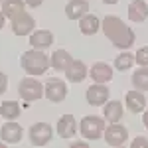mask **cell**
I'll return each mask as SVG.
<instances>
[{"label":"cell","instance_id":"cell-6","mask_svg":"<svg viewBox=\"0 0 148 148\" xmlns=\"http://www.w3.org/2000/svg\"><path fill=\"white\" fill-rule=\"evenodd\" d=\"M44 95H46L47 101L61 103L67 97V85L61 79H49L46 85H44Z\"/></svg>","mask_w":148,"mask_h":148},{"label":"cell","instance_id":"cell-22","mask_svg":"<svg viewBox=\"0 0 148 148\" xmlns=\"http://www.w3.org/2000/svg\"><path fill=\"white\" fill-rule=\"evenodd\" d=\"M0 116H4L6 121H14L20 116V105L16 101H4L0 105Z\"/></svg>","mask_w":148,"mask_h":148},{"label":"cell","instance_id":"cell-12","mask_svg":"<svg viewBox=\"0 0 148 148\" xmlns=\"http://www.w3.org/2000/svg\"><path fill=\"white\" fill-rule=\"evenodd\" d=\"M148 18V2L144 0H132L128 4V20L142 24Z\"/></svg>","mask_w":148,"mask_h":148},{"label":"cell","instance_id":"cell-10","mask_svg":"<svg viewBox=\"0 0 148 148\" xmlns=\"http://www.w3.org/2000/svg\"><path fill=\"white\" fill-rule=\"evenodd\" d=\"M22 126L18 125V123H14V121H8L6 125L0 128V138L6 142V144H16V142H20L22 140Z\"/></svg>","mask_w":148,"mask_h":148},{"label":"cell","instance_id":"cell-32","mask_svg":"<svg viewBox=\"0 0 148 148\" xmlns=\"http://www.w3.org/2000/svg\"><path fill=\"white\" fill-rule=\"evenodd\" d=\"M103 2H105V4H116L119 0H103Z\"/></svg>","mask_w":148,"mask_h":148},{"label":"cell","instance_id":"cell-30","mask_svg":"<svg viewBox=\"0 0 148 148\" xmlns=\"http://www.w3.org/2000/svg\"><path fill=\"white\" fill-rule=\"evenodd\" d=\"M142 125H144V126L148 128V111L144 113V116H142Z\"/></svg>","mask_w":148,"mask_h":148},{"label":"cell","instance_id":"cell-23","mask_svg":"<svg viewBox=\"0 0 148 148\" xmlns=\"http://www.w3.org/2000/svg\"><path fill=\"white\" fill-rule=\"evenodd\" d=\"M132 87L138 91H148V65L142 69H136L132 73Z\"/></svg>","mask_w":148,"mask_h":148},{"label":"cell","instance_id":"cell-16","mask_svg":"<svg viewBox=\"0 0 148 148\" xmlns=\"http://www.w3.org/2000/svg\"><path fill=\"white\" fill-rule=\"evenodd\" d=\"M30 44L34 49H46L53 44V34L49 30H38V32H32L30 36Z\"/></svg>","mask_w":148,"mask_h":148},{"label":"cell","instance_id":"cell-28","mask_svg":"<svg viewBox=\"0 0 148 148\" xmlns=\"http://www.w3.org/2000/svg\"><path fill=\"white\" fill-rule=\"evenodd\" d=\"M26 4H28V6H32V8H38V6H42V4H44V0H26Z\"/></svg>","mask_w":148,"mask_h":148},{"label":"cell","instance_id":"cell-7","mask_svg":"<svg viewBox=\"0 0 148 148\" xmlns=\"http://www.w3.org/2000/svg\"><path fill=\"white\" fill-rule=\"evenodd\" d=\"M103 136L107 140V144H111V146H123L126 142V138H128V130L119 123H111L105 128Z\"/></svg>","mask_w":148,"mask_h":148},{"label":"cell","instance_id":"cell-5","mask_svg":"<svg viewBox=\"0 0 148 148\" xmlns=\"http://www.w3.org/2000/svg\"><path fill=\"white\" fill-rule=\"evenodd\" d=\"M51 134H53V128L47 125V123H36V125H32L30 130H28L30 142H32L34 146H46L47 142L51 140Z\"/></svg>","mask_w":148,"mask_h":148},{"label":"cell","instance_id":"cell-17","mask_svg":"<svg viewBox=\"0 0 148 148\" xmlns=\"http://www.w3.org/2000/svg\"><path fill=\"white\" fill-rule=\"evenodd\" d=\"M65 75H67V79L71 83H81L87 77V67H85V63L81 59H73L71 65L65 69Z\"/></svg>","mask_w":148,"mask_h":148},{"label":"cell","instance_id":"cell-1","mask_svg":"<svg viewBox=\"0 0 148 148\" xmlns=\"http://www.w3.org/2000/svg\"><path fill=\"white\" fill-rule=\"evenodd\" d=\"M101 26H103V34L107 36L109 42L114 47H119V49H128V47L134 44V40H136V34L119 16H113V14L105 16Z\"/></svg>","mask_w":148,"mask_h":148},{"label":"cell","instance_id":"cell-15","mask_svg":"<svg viewBox=\"0 0 148 148\" xmlns=\"http://www.w3.org/2000/svg\"><path fill=\"white\" fill-rule=\"evenodd\" d=\"M91 77L95 83H109V81L113 79V67L109 63L97 61L91 67Z\"/></svg>","mask_w":148,"mask_h":148},{"label":"cell","instance_id":"cell-13","mask_svg":"<svg viewBox=\"0 0 148 148\" xmlns=\"http://www.w3.org/2000/svg\"><path fill=\"white\" fill-rule=\"evenodd\" d=\"M65 14L69 20H79L85 14H89V2L87 0H69L65 6Z\"/></svg>","mask_w":148,"mask_h":148},{"label":"cell","instance_id":"cell-29","mask_svg":"<svg viewBox=\"0 0 148 148\" xmlns=\"http://www.w3.org/2000/svg\"><path fill=\"white\" fill-rule=\"evenodd\" d=\"M4 22H6V16H4V12L0 10V28L4 26Z\"/></svg>","mask_w":148,"mask_h":148},{"label":"cell","instance_id":"cell-24","mask_svg":"<svg viewBox=\"0 0 148 148\" xmlns=\"http://www.w3.org/2000/svg\"><path fill=\"white\" fill-rule=\"evenodd\" d=\"M132 63H134V57H132V53H119L116 56V59H114V67H116V71H126V69L132 67Z\"/></svg>","mask_w":148,"mask_h":148},{"label":"cell","instance_id":"cell-20","mask_svg":"<svg viewBox=\"0 0 148 148\" xmlns=\"http://www.w3.org/2000/svg\"><path fill=\"white\" fill-rule=\"evenodd\" d=\"M103 116H105L109 123H119V121L123 119V105H121V101H107L105 103Z\"/></svg>","mask_w":148,"mask_h":148},{"label":"cell","instance_id":"cell-25","mask_svg":"<svg viewBox=\"0 0 148 148\" xmlns=\"http://www.w3.org/2000/svg\"><path fill=\"white\" fill-rule=\"evenodd\" d=\"M134 63H138L140 67H146L148 65V46L140 47L136 51V56H134Z\"/></svg>","mask_w":148,"mask_h":148},{"label":"cell","instance_id":"cell-33","mask_svg":"<svg viewBox=\"0 0 148 148\" xmlns=\"http://www.w3.org/2000/svg\"><path fill=\"white\" fill-rule=\"evenodd\" d=\"M0 2H2V0H0Z\"/></svg>","mask_w":148,"mask_h":148},{"label":"cell","instance_id":"cell-26","mask_svg":"<svg viewBox=\"0 0 148 148\" xmlns=\"http://www.w3.org/2000/svg\"><path fill=\"white\" fill-rule=\"evenodd\" d=\"M136 146H146L148 148V138H142V136H138L132 140V148H136Z\"/></svg>","mask_w":148,"mask_h":148},{"label":"cell","instance_id":"cell-14","mask_svg":"<svg viewBox=\"0 0 148 148\" xmlns=\"http://www.w3.org/2000/svg\"><path fill=\"white\" fill-rule=\"evenodd\" d=\"M75 132H77V121H75V116L63 114L57 121V134L61 138H71Z\"/></svg>","mask_w":148,"mask_h":148},{"label":"cell","instance_id":"cell-21","mask_svg":"<svg viewBox=\"0 0 148 148\" xmlns=\"http://www.w3.org/2000/svg\"><path fill=\"white\" fill-rule=\"evenodd\" d=\"M24 8H26V4L22 0H2V12L10 20H14L16 16H20L22 12H26Z\"/></svg>","mask_w":148,"mask_h":148},{"label":"cell","instance_id":"cell-19","mask_svg":"<svg viewBox=\"0 0 148 148\" xmlns=\"http://www.w3.org/2000/svg\"><path fill=\"white\" fill-rule=\"evenodd\" d=\"M71 61H73V57H71L69 51L57 49V51H53V56H51V59H49V65H51L53 69H57V71H65V69L71 65Z\"/></svg>","mask_w":148,"mask_h":148},{"label":"cell","instance_id":"cell-27","mask_svg":"<svg viewBox=\"0 0 148 148\" xmlns=\"http://www.w3.org/2000/svg\"><path fill=\"white\" fill-rule=\"evenodd\" d=\"M6 87H8V77L4 73H0V95L6 91Z\"/></svg>","mask_w":148,"mask_h":148},{"label":"cell","instance_id":"cell-18","mask_svg":"<svg viewBox=\"0 0 148 148\" xmlns=\"http://www.w3.org/2000/svg\"><path fill=\"white\" fill-rule=\"evenodd\" d=\"M99 28H101V20L97 18V16H93V14H85L83 18H79V30L81 34L85 36H93L99 32Z\"/></svg>","mask_w":148,"mask_h":148},{"label":"cell","instance_id":"cell-11","mask_svg":"<svg viewBox=\"0 0 148 148\" xmlns=\"http://www.w3.org/2000/svg\"><path fill=\"white\" fill-rule=\"evenodd\" d=\"M125 103H126V107H128V111L134 113V114L142 113L146 109V97H144V93L138 91V89H132V91L126 93Z\"/></svg>","mask_w":148,"mask_h":148},{"label":"cell","instance_id":"cell-3","mask_svg":"<svg viewBox=\"0 0 148 148\" xmlns=\"http://www.w3.org/2000/svg\"><path fill=\"white\" fill-rule=\"evenodd\" d=\"M105 128H107L105 126V119L89 114V116H83V121H81V125H79V132L87 140H97V138H101Z\"/></svg>","mask_w":148,"mask_h":148},{"label":"cell","instance_id":"cell-9","mask_svg":"<svg viewBox=\"0 0 148 148\" xmlns=\"http://www.w3.org/2000/svg\"><path fill=\"white\" fill-rule=\"evenodd\" d=\"M109 101V87L105 83H95L87 89V103L93 107H101Z\"/></svg>","mask_w":148,"mask_h":148},{"label":"cell","instance_id":"cell-8","mask_svg":"<svg viewBox=\"0 0 148 148\" xmlns=\"http://www.w3.org/2000/svg\"><path fill=\"white\" fill-rule=\"evenodd\" d=\"M36 28V20L28 14V12H22L20 16H16L12 20V32L16 36H28L32 34Z\"/></svg>","mask_w":148,"mask_h":148},{"label":"cell","instance_id":"cell-31","mask_svg":"<svg viewBox=\"0 0 148 148\" xmlns=\"http://www.w3.org/2000/svg\"><path fill=\"white\" fill-rule=\"evenodd\" d=\"M73 146H75V148H79V146H85V148H87V142H73Z\"/></svg>","mask_w":148,"mask_h":148},{"label":"cell","instance_id":"cell-4","mask_svg":"<svg viewBox=\"0 0 148 148\" xmlns=\"http://www.w3.org/2000/svg\"><path fill=\"white\" fill-rule=\"evenodd\" d=\"M18 95L28 103L40 101V97L44 95V85L30 75V77H26V79L20 81V85H18Z\"/></svg>","mask_w":148,"mask_h":148},{"label":"cell","instance_id":"cell-2","mask_svg":"<svg viewBox=\"0 0 148 148\" xmlns=\"http://www.w3.org/2000/svg\"><path fill=\"white\" fill-rule=\"evenodd\" d=\"M20 65L28 75H44L49 67V57L42 53V49H28L20 57Z\"/></svg>","mask_w":148,"mask_h":148}]
</instances>
